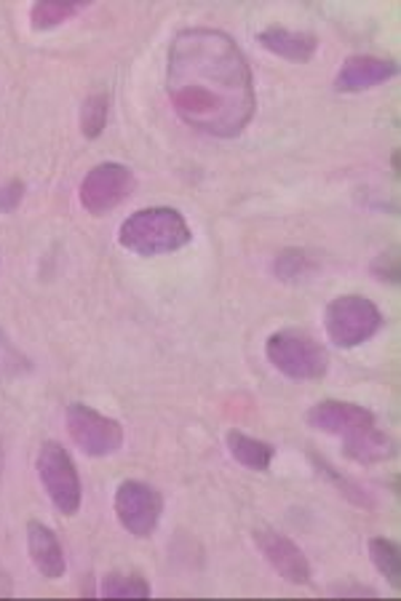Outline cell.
I'll return each instance as SVG.
<instances>
[{
	"label": "cell",
	"instance_id": "5bb4252c",
	"mask_svg": "<svg viewBox=\"0 0 401 601\" xmlns=\"http://www.w3.org/2000/svg\"><path fill=\"white\" fill-rule=\"evenodd\" d=\"M343 452L345 457H351L359 465H374L385 463L397 454V441L391 433L380 431L378 425L364 427V431L353 433V436L343 439Z\"/></svg>",
	"mask_w": 401,
	"mask_h": 601
},
{
	"label": "cell",
	"instance_id": "9a60e30c",
	"mask_svg": "<svg viewBox=\"0 0 401 601\" xmlns=\"http://www.w3.org/2000/svg\"><path fill=\"white\" fill-rule=\"evenodd\" d=\"M225 444H227V452H231V457L244 467H250V471L265 473L267 467H271L273 457H276V450H273L267 441L252 439L241 431H227Z\"/></svg>",
	"mask_w": 401,
	"mask_h": 601
},
{
	"label": "cell",
	"instance_id": "4fadbf2b",
	"mask_svg": "<svg viewBox=\"0 0 401 601\" xmlns=\"http://www.w3.org/2000/svg\"><path fill=\"white\" fill-rule=\"evenodd\" d=\"M27 551H30L36 570L43 574L46 580L62 578L67 570L65 551L51 526L40 524V521H30V524H27Z\"/></svg>",
	"mask_w": 401,
	"mask_h": 601
},
{
	"label": "cell",
	"instance_id": "9c48e42d",
	"mask_svg": "<svg viewBox=\"0 0 401 601\" xmlns=\"http://www.w3.org/2000/svg\"><path fill=\"white\" fill-rule=\"evenodd\" d=\"M254 543H257L260 553H263L267 564L276 570L286 583L292 585H307L311 583V564H307L305 553L292 538L281 534L276 530H257L254 532Z\"/></svg>",
	"mask_w": 401,
	"mask_h": 601
},
{
	"label": "cell",
	"instance_id": "2e32d148",
	"mask_svg": "<svg viewBox=\"0 0 401 601\" xmlns=\"http://www.w3.org/2000/svg\"><path fill=\"white\" fill-rule=\"evenodd\" d=\"M84 6L86 3H80V0H38V3L30 9L32 30H38V32L53 30V27L65 24L67 19L76 17Z\"/></svg>",
	"mask_w": 401,
	"mask_h": 601
},
{
	"label": "cell",
	"instance_id": "d4e9b609",
	"mask_svg": "<svg viewBox=\"0 0 401 601\" xmlns=\"http://www.w3.org/2000/svg\"><path fill=\"white\" fill-rule=\"evenodd\" d=\"M399 158H401V156H399V150H393V158H391V160H393V174H397V177H399V174H401V166H399Z\"/></svg>",
	"mask_w": 401,
	"mask_h": 601
},
{
	"label": "cell",
	"instance_id": "ba28073f",
	"mask_svg": "<svg viewBox=\"0 0 401 601\" xmlns=\"http://www.w3.org/2000/svg\"><path fill=\"white\" fill-rule=\"evenodd\" d=\"M160 513H164V497L156 486L129 479L116 490V516L134 538H150L158 530Z\"/></svg>",
	"mask_w": 401,
	"mask_h": 601
},
{
	"label": "cell",
	"instance_id": "277c9868",
	"mask_svg": "<svg viewBox=\"0 0 401 601\" xmlns=\"http://www.w3.org/2000/svg\"><path fill=\"white\" fill-rule=\"evenodd\" d=\"M324 329L334 345L351 351L383 329V313L361 294H343L326 305Z\"/></svg>",
	"mask_w": 401,
	"mask_h": 601
},
{
	"label": "cell",
	"instance_id": "7402d4cb",
	"mask_svg": "<svg viewBox=\"0 0 401 601\" xmlns=\"http://www.w3.org/2000/svg\"><path fill=\"white\" fill-rule=\"evenodd\" d=\"M372 276L383 284H393L397 286L401 280V259H399V249L383 252L378 259L372 263Z\"/></svg>",
	"mask_w": 401,
	"mask_h": 601
},
{
	"label": "cell",
	"instance_id": "ffe728a7",
	"mask_svg": "<svg viewBox=\"0 0 401 601\" xmlns=\"http://www.w3.org/2000/svg\"><path fill=\"white\" fill-rule=\"evenodd\" d=\"M313 270V259L307 257V252L303 249H284L273 263V273H276L278 280L284 284H297L303 280L307 273Z\"/></svg>",
	"mask_w": 401,
	"mask_h": 601
},
{
	"label": "cell",
	"instance_id": "3957f363",
	"mask_svg": "<svg viewBox=\"0 0 401 601\" xmlns=\"http://www.w3.org/2000/svg\"><path fill=\"white\" fill-rule=\"evenodd\" d=\"M265 356L273 370H278L294 383L321 380L330 370V356H326L321 343H316L311 334L297 329H281L271 334L265 343Z\"/></svg>",
	"mask_w": 401,
	"mask_h": 601
},
{
	"label": "cell",
	"instance_id": "7c38bea8",
	"mask_svg": "<svg viewBox=\"0 0 401 601\" xmlns=\"http://www.w3.org/2000/svg\"><path fill=\"white\" fill-rule=\"evenodd\" d=\"M257 40L265 51L276 53V57L286 59V62H297V65L311 62L319 51V38L313 36V32L290 30V27H281V24L265 27V30L257 36Z\"/></svg>",
	"mask_w": 401,
	"mask_h": 601
},
{
	"label": "cell",
	"instance_id": "603a6c76",
	"mask_svg": "<svg viewBox=\"0 0 401 601\" xmlns=\"http://www.w3.org/2000/svg\"><path fill=\"white\" fill-rule=\"evenodd\" d=\"M25 198V185L19 179H11L9 185L0 187V211L3 214H13L19 209Z\"/></svg>",
	"mask_w": 401,
	"mask_h": 601
},
{
	"label": "cell",
	"instance_id": "8992f818",
	"mask_svg": "<svg viewBox=\"0 0 401 601\" xmlns=\"http://www.w3.org/2000/svg\"><path fill=\"white\" fill-rule=\"evenodd\" d=\"M70 439L86 457H110L124 446V427L86 404H70L65 412Z\"/></svg>",
	"mask_w": 401,
	"mask_h": 601
},
{
	"label": "cell",
	"instance_id": "d6986e66",
	"mask_svg": "<svg viewBox=\"0 0 401 601\" xmlns=\"http://www.w3.org/2000/svg\"><path fill=\"white\" fill-rule=\"evenodd\" d=\"M107 116H110V97L107 93H91L80 107V134L86 139H97L105 131Z\"/></svg>",
	"mask_w": 401,
	"mask_h": 601
},
{
	"label": "cell",
	"instance_id": "5b68a950",
	"mask_svg": "<svg viewBox=\"0 0 401 601\" xmlns=\"http://www.w3.org/2000/svg\"><path fill=\"white\" fill-rule=\"evenodd\" d=\"M36 471L53 508L65 513V516H76L84 490H80L78 467L72 463L70 454L65 452V446L57 444V441L40 444L36 454Z\"/></svg>",
	"mask_w": 401,
	"mask_h": 601
},
{
	"label": "cell",
	"instance_id": "484cf974",
	"mask_svg": "<svg viewBox=\"0 0 401 601\" xmlns=\"http://www.w3.org/2000/svg\"><path fill=\"white\" fill-rule=\"evenodd\" d=\"M0 476H3V441H0Z\"/></svg>",
	"mask_w": 401,
	"mask_h": 601
},
{
	"label": "cell",
	"instance_id": "30bf717a",
	"mask_svg": "<svg viewBox=\"0 0 401 601\" xmlns=\"http://www.w3.org/2000/svg\"><path fill=\"white\" fill-rule=\"evenodd\" d=\"M307 425L316 427L321 433H330V436L348 439L353 433L364 431V427L378 425L374 423V414L359 404H348V401H321L307 412Z\"/></svg>",
	"mask_w": 401,
	"mask_h": 601
},
{
	"label": "cell",
	"instance_id": "8fae6325",
	"mask_svg": "<svg viewBox=\"0 0 401 601\" xmlns=\"http://www.w3.org/2000/svg\"><path fill=\"white\" fill-rule=\"evenodd\" d=\"M399 72L397 62L391 59L370 57V53H356V57H348L343 67L334 76V91L340 93H359L374 86L385 83Z\"/></svg>",
	"mask_w": 401,
	"mask_h": 601
},
{
	"label": "cell",
	"instance_id": "cb8c5ba5",
	"mask_svg": "<svg viewBox=\"0 0 401 601\" xmlns=\"http://www.w3.org/2000/svg\"><path fill=\"white\" fill-rule=\"evenodd\" d=\"M332 597H378V591L370 585H356V583H343L330 588Z\"/></svg>",
	"mask_w": 401,
	"mask_h": 601
},
{
	"label": "cell",
	"instance_id": "e0dca14e",
	"mask_svg": "<svg viewBox=\"0 0 401 601\" xmlns=\"http://www.w3.org/2000/svg\"><path fill=\"white\" fill-rule=\"evenodd\" d=\"M370 559L383 578L391 583L393 591H401V551L393 540L372 538L370 540Z\"/></svg>",
	"mask_w": 401,
	"mask_h": 601
},
{
	"label": "cell",
	"instance_id": "44dd1931",
	"mask_svg": "<svg viewBox=\"0 0 401 601\" xmlns=\"http://www.w3.org/2000/svg\"><path fill=\"white\" fill-rule=\"evenodd\" d=\"M311 460H313V465H316V471L321 473V476H326V479H330L332 484L338 486V490L343 492L345 497L351 500L353 505H361V508H372V505H374V503H372V497H370V492H366V490H361V486L356 484V481L345 479L343 473H338V471H334V467H332L330 463H326V460H319L316 454H311Z\"/></svg>",
	"mask_w": 401,
	"mask_h": 601
},
{
	"label": "cell",
	"instance_id": "ac0fdd59",
	"mask_svg": "<svg viewBox=\"0 0 401 601\" xmlns=\"http://www.w3.org/2000/svg\"><path fill=\"white\" fill-rule=\"evenodd\" d=\"M99 597L107 599H147L150 597V585L143 574L134 572H110L102 578V585H99Z\"/></svg>",
	"mask_w": 401,
	"mask_h": 601
},
{
	"label": "cell",
	"instance_id": "6da1fadb",
	"mask_svg": "<svg viewBox=\"0 0 401 601\" xmlns=\"http://www.w3.org/2000/svg\"><path fill=\"white\" fill-rule=\"evenodd\" d=\"M166 93L177 118L217 139L244 134L257 110L252 67L227 32L187 27L166 57Z\"/></svg>",
	"mask_w": 401,
	"mask_h": 601
},
{
	"label": "cell",
	"instance_id": "7a4b0ae2",
	"mask_svg": "<svg viewBox=\"0 0 401 601\" xmlns=\"http://www.w3.org/2000/svg\"><path fill=\"white\" fill-rule=\"evenodd\" d=\"M193 240V230L187 219L169 206H153V209L134 211L118 227V244L126 252L139 257H158L185 249Z\"/></svg>",
	"mask_w": 401,
	"mask_h": 601
},
{
	"label": "cell",
	"instance_id": "52a82bcc",
	"mask_svg": "<svg viewBox=\"0 0 401 601\" xmlns=\"http://www.w3.org/2000/svg\"><path fill=\"white\" fill-rule=\"evenodd\" d=\"M134 187H137V179H134L129 166L99 164L80 183V206L94 217H102V214L118 209L131 196Z\"/></svg>",
	"mask_w": 401,
	"mask_h": 601
}]
</instances>
